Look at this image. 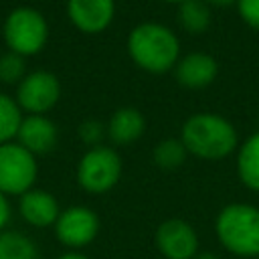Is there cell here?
Masks as SVG:
<instances>
[{
  "label": "cell",
  "instance_id": "obj_1",
  "mask_svg": "<svg viewBox=\"0 0 259 259\" xmlns=\"http://www.w3.org/2000/svg\"><path fill=\"white\" fill-rule=\"evenodd\" d=\"M127 55L136 67L150 75L170 73L182 57L176 32L156 20H146L132 28L127 34Z\"/></svg>",
  "mask_w": 259,
  "mask_h": 259
},
{
  "label": "cell",
  "instance_id": "obj_2",
  "mask_svg": "<svg viewBox=\"0 0 259 259\" xmlns=\"http://www.w3.org/2000/svg\"><path fill=\"white\" fill-rule=\"evenodd\" d=\"M180 140L188 156L208 162L225 160L239 148V134L235 125L225 115L210 111L188 115L182 123Z\"/></svg>",
  "mask_w": 259,
  "mask_h": 259
},
{
  "label": "cell",
  "instance_id": "obj_3",
  "mask_svg": "<svg viewBox=\"0 0 259 259\" xmlns=\"http://www.w3.org/2000/svg\"><path fill=\"white\" fill-rule=\"evenodd\" d=\"M214 233L223 249L235 257H259V206L231 202L214 219Z\"/></svg>",
  "mask_w": 259,
  "mask_h": 259
},
{
  "label": "cell",
  "instance_id": "obj_4",
  "mask_svg": "<svg viewBox=\"0 0 259 259\" xmlns=\"http://www.w3.org/2000/svg\"><path fill=\"white\" fill-rule=\"evenodd\" d=\"M2 36L8 51L26 59L45 49L49 40V22L36 8L18 6L6 16Z\"/></svg>",
  "mask_w": 259,
  "mask_h": 259
},
{
  "label": "cell",
  "instance_id": "obj_5",
  "mask_svg": "<svg viewBox=\"0 0 259 259\" xmlns=\"http://www.w3.org/2000/svg\"><path fill=\"white\" fill-rule=\"evenodd\" d=\"M123 164L119 154L109 146L89 148L77 164V182L89 194H105L113 190L121 178Z\"/></svg>",
  "mask_w": 259,
  "mask_h": 259
},
{
  "label": "cell",
  "instance_id": "obj_6",
  "mask_svg": "<svg viewBox=\"0 0 259 259\" xmlns=\"http://www.w3.org/2000/svg\"><path fill=\"white\" fill-rule=\"evenodd\" d=\"M38 176L36 156L18 142L0 146V192L6 196H20L34 188Z\"/></svg>",
  "mask_w": 259,
  "mask_h": 259
},
{
  "label": "cell",
  "instance_id": "obj_7",
  "mask_svg": "<svg viewBox=\"0 0 259 259\" xmlns=\"http://www.w3.org/2000/svg\"><path fill=\"white\" fill-rule=\"evenodd\" d=\"M14 99L28 115H47L61 99V81L55 73L36 69L18 83Z\"/></svg>",
  "mask_w": 259,
  "mask_h": 259
},
{
  "label": "cell",
  "instance_id": "obj_8",
  "mask_svg": "<svg viewBox=\"0 0 259 259\" xmlns=\"http://www.w3.org/2000/svg\"><path fill=\"white\" fill-rule=\"evenodd\" d=\"M55 227V237L69 249H83L99 235V217L87 206H69L61 210Z\"/></svg>",
  "mask_w": 259,
  "mask_h": 259
},
{
  "label": "cell",
  "instance_id": "obj_9",
  "mask_svg": "<svg viewBox=\"0 0 259 259\" xmlns=\"http://www.w3.org/2000/svg\"><path fill=\"white\" fill-rule=\"evenodd\" d=\"M154 245L164 259H192L200 251L196 229L178 217L166 219L158 225Z\"/></svg>",
  "mask_w": 259,
  "mask_h": 259
},
{
  "label": "cell",
  "instance_id": "obj_10",
  "mask_svg": "<svg viewBox=\"0 0 259 259\" xmlns=\"http://www.w3.org/2000/svg\"><path fill=\"white\" fill-rule=\"evenodd\" d=\"M67 16L77 30L99 34L113 22L115 0H67Z\"/></svg>",
  "mask_w": 259,
  "mask_h": 259
},
{
  "label": "cell",
  "instance_id": "obj_11",
  "mask_svg": "<svg viewBox=\"0 0 259 259\" xmlns=\"http://www.w3.org/2000/svg\"><path fill=\"white\" fill-rule=\"evenodd\" d=\"M174 79L184 89L200 91L208 87L217 75H219V63L210 53L204 51H192L178 59L176 67L172 69Z\"/></svg>",
  "mask_w": 259,
  "mask_h": 259
},
{
  "label": "cell",
  "instance_id": "obj_12",
  "mask_svg": "<svg viewBox=\"0 0 259 259\" xmlns=\"http://www.w3.org/2000/svg\"><path fill=\"white\" fill-rule=\"evenodd\" d=\"M16 142L34 156H45L57 148L59 130L47 115H26L16 134Z\"/></svg>",
  "mask_w": 259,
  "mask_h": 259
},
{
  "label": "cell",
  "instance_id": "obj_13",
  "mask_svg": "<svg viewBox=\"0 0 259 259\" xmlns=\"http://www.w3.org/2000/svg\"><path fill=\"white\" fill-rule=\"evenodd\" d=\"M18 212L30 227L45 229L57 223L61 208H59V200L51 192L40 188H30L28 192L20 194Z\"/></svg>",
  "mask_w": 259,
  "mask_h": 259
},
{
  "label": "cell",
  "instance_id": "obj_14",
  "mask_svg": "<svg viewBox=\"0 0 259 259\" xmlns=\"http://www.w3.org/2000/svg\"><path fill=\"white\" fill-rule=\"evenodd\" d=\"M107 138L115 146L136 144L146 132V117L136 107H119L107 119Z\"/></svg>",
  "mask_w": 259,
  "mask_h": 259
},
{
  "label": "cell",
  "instance_id": "obj_15",
  "mask_svg": "<svg viewBox=\"0 0 259 259\" xmlns=\"http://www.w3.org/2000/svg\"><path fill=\"white\" fill-rule=\"evenodd\" d=\"M239 180L253 192H259V132L251 134L235 152Z\"/></svg>",
  "mask_w": 259,
  "mask_h": 259
},
{
  "label": "cell",
  "instance_id": "obj_16",
  "mask_svg": "<svg viewBox=\"0 0 259 259\" xmlns=\"http://www.w3.org/2000/svg\"><path fill=\"white\" fill-rule=\"evenodd\" d=\"M176 20L188 34H202L212 20V8L204 0H184L178 4Z\"/></svg>",
  "mask_w": 259,
  "mask_h": 259
},
{
  "label": "cell",
  "instance_id": "obj_17",
  "mask_svg": "<svg viewBox=\"0 0 259 259\" xmlns=\"http://www.w3.org/2000/svg\"><path fill=\"white\" fill-rule=\"evenodd\" d=\"M0 259H42L36 243L20 231L0 233Z\"/></svg>",
  "mask_w": 259,
  "mask_h": 259
},
{
  "label": "cell",
  "instance_id": "obj_18",
  "mask_svg": "<svg viewBox=\"0 0 259 259\" xmlns=\"http://www.w3.org/2000/svg\"><path fill=\"white\" fill-rule=\"evenodd\" d=\"M188 158V152L182 144L180 138H166V140H160L154 150H152V160L154 164L160 168V170H176L178 166L184 164V160Z\"/></svg>",
  "mask_w": 259,
  "mask_h": 259
},
{
  "label": "cell",
  "instance_id": "obj_19",
  "mask_svg": "<svg viewBox=\"0 0 259 259\" xmlns=\"http://www.w3.org/2000/svg\"><path fill=\"white\" fill-rule=\"evenodd\" d=\"M22 117L24 115L16 99L8 97L6 93H0V146L16 140Z\"/></svg>",
  "mask_w": 259,
  "mask_h": 259
},
{
  "label": "cell",
  "instance_id": "obj_20",
  "mask_svg": "<svg viewBox=\"0 0 259 259\" xmlns=\"http://www.w3.org/2000/svg\"><path fill=\"white\" fill-rule=\"evenodd\" d=\"M26 75V59L12 51L0 55V81L6 85L20 83Z\"/></svg>",
  "mask_w": 259,
  "mask_h": 259
},
{
  "label": "cell",
  "instance_id": "obj_21",
  "mask_svg": "<svg viewBox=\"0 0 259 259\" xmlns=\"http://www.w3.org/2000/svg\"><path fill=\"white\" fill-rule=\"evenodd\" d=\"M79 138L89 146H101L103 138H107V125L99 119H85L79 125Z\"/></svg>",
  "mask_w": 259,
  "mask_h": 259
},
{
  "label": "cell",
  "instance_id": "obj_22",
  "mask_svg": "<svg viewBox=\"0 0 259 259\" xmlns=\"http://www.w3.org/2000/svg\"><path fill=\"white\" fill-rule=\"evenodd\" d=\"M235 8L249 28L259 30V0H237Z\"/></svg>",
  "mask_w": 259,
  "mask_h": 259
},
{
  "label": "cell",
  "instance_id": "obj_23",
  "mask_svg": "<svg viewBox=\"0 0 259 259\" xmlns=\"http://www.w3.org/2000/svg\"><path fill=\"white\" fill-rule=\"evenodd\" d=\"M10 214H12V210H10L8 196H6L4 192H0V233L6 231V225H8V221H10Z\"/></svg>",
  "mask_w": 259,
  "mask_h": 259
},
{
  "label": "cell",
  "instance_id": "obj_24",
  "mask_svg": "<svg viewBox=\"0 0 259 259\" xmlns=\"http://www.w3.org/2000/svg\"><path fill=\"white\" fill-rule=\"evenodd\" d=\"M210 8H227V6H235L237 0H204Z\"/></svg>",
  "mask_w": 259,
  "mask_h": 259
},
{
  "label": "cell",
  "instance_id": "obj_25",
  "mask_svg": "<svg viewBox=\"0 0 259 259\" xmlns=\"http://www.w3.org/2000/svg\"><path fill=\"white\" fill-rule=\"evenodd\" d=\"M57 259H89V257H85V255H83V253H79V251H67V253L59 255Z\"/></svg>",
  "mask_w": 259,
  "mask_h": 259
},
{
  "label": "cell",
  "instance_id": "obj_26",
  "mask_svg": "<svg viewBox=\"0 0 259 259\" xmlns=\"http://www.w3.org/2000/svg\"><path fill=\"white\" fill-rule=\"evenodd\" d=\"M192 259H221L217 253H212V251H198Z\"/></svg>",
  "mask_w": 259,
  "mask_h": 259
},
{
  "label": "cell",
  "instance_id": "obj_27",
  "mask_svg": "<svg viewBox=\"0 0 259 259\" xmlns=\"http://www.w3.org/2000/svg\"><path fill=\"white\" fill-rule=\"evenodd\" d=\"M162 2H168V4H176V6H178V4L184 2V0H162Z\"/></svg>",
  "mask_w": 259,
  "mask_h": 259
},
{
  "label": "cell",
  "instance_id": "obj_28",
  "mask_svg": "<svg viewBox=\"0 0 259 259\" xmlns=\"http://www.w3.org/2000/svg\"><path fill=\"white\" fill-rule=\"evenodd\" d=\"M257 259H259V257H257Z\"/></svg>",
  "mask_w": 259,
  "mask_h": 259
}]
</instances>
